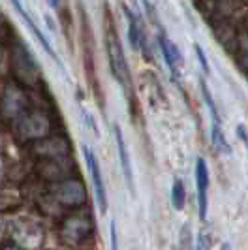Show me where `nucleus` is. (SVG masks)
Masks as SVG:
<instances>
[{"label":"nucleus","mask_w":248,"mask_h":250,"mask_svg":"<svg viewBox=\"0 0 248 250\" xmlns=\"http://www.w3.org/2000/svg\"><path fill=\"white\" fill-rule=\"evenodd\" d=\"M10 2H12L13 6H15V10L19 12V15L23 17V21H25L26 25L30 26V30H32V34H34V36L38 38V42H40V43L43 45V49L47 51V55H49L51 59H55V61H57V55H55V51H53V47H51V43H49V42H47V38L43 36L41 32H40V28H38L36 23L32 21V17H30V15H28V13L25 12V8H23V4H21V0H10ZM57 62H59V61H57Z\"/></svg>","instance_id":"obj_12"},{"label":"nucleus","mask_w":248,"mask_h":250,"mask_svg":"<svg viewBox=\"0 0 248 250\" xmlns=\"http://www.w3.org/2000/svg\"><path fill=\"white\" fill-rule=\"evenodd\" d=\"M105 43H107V57H109V66H111V72L115 75V79L123 85L124 92L128 94L130 98V92H132V77H130V68L126 62V57H124L123 45H121V40L115 34L113 26H109L107 30V38H105Z\"/></svg>","instance_id":"obj_2"},{"label":"nucleus","mask_w":248,"mask_h":250,"mask_svg":"<svg viewBox=\"0 0 248 250\" xmlns=\"http://www.w3.org/2000/svg\"><path fill=\"white\" fill-rule=\"evenodd\" d=\"M90 235V222L85 216H70L61 226V237L66 245H81Z\"/></svg>","instance_id":"obj_6"},{"label":"nucleus","mask_w":248,"mask_h":250,"mask_svg":"<svg viewBox=\"0 0 248 250\" xmlns=\"http://www.w3.org/2000/svg\"><path fill=\"white\" fill-rule=\"evenodd\" d=\"M12 72L15 75V81L23 87L34 88L41 83L40 66L23 43L12 45Z\"/></svg>","instance_id":"obj_1"},{"label":"nucleus","mask_w":248,"mask_h":250,"mask_svg":"<svg viewBox=\"0 0 248 250\" xmlns=\"http://www.w3.org/2000/svg\"><path fill=\"white\" fill-rule=\"evenodd\" d=\"M237 136L241 138V141L245 143V147L248 149V132H247V128H245V126H239V128H237Z\"/></svg>","instance_id":"obj_21"},{"label":"nucleus","mask_w":248,"mask_h":250,"mask_svg":"<svg viewBox=\"0 0 248 250\" xmlns=\"http://www.w3.org/2000/svg\"><path fill=\"white\" fill-rule=\"evenodd\" d=\"M211 139H212L214 149L218 150V152H222V154H229V152H231V147H229V143H227V139H226V136H224V132H222V125L212 123Z\"/></svg>","instance_id":"obj_14"},{"label":"nucleus","mask_w":248,"mask_h":250,"mask_svg":"<svg viewBox=\"0 0 248 250\" xmlns=\"http://www.w3.org/2000/svg\"><path fill=\"white\" fill-rule=\"evenodd\" d=\"M179 250H194V239H192V231H190V224L188 222L183 224V229H181Z\"/></svg>","instance_id":"obj_17"},{"label":"nucleus","mask_w":248,"mask_h":250,"mask_svg":"<svg viewBox=\"0 0 248 250\" xmlns=\"http://www.w3.org/2000/svg\"><path fill=\"white\" fill-rule=\"evenodd\" d=\"M196 250H212V237L207 229H201L196 241Z\"/></svg>","instance_id":"obj_18"},{"label":"nucleus","mask_w":248,"mask_h":250,"mask_svg":"<svg viewBox=\"0 0 248 250\" xmlns=\"http://www.w3.org/2000/svg\"><path fill=\"white\" fill-rule=\"evenodd\" d=\"M2 250H23V249H17V247H4Z\"/></svg>","instance_id":"obj_24"},{"label":"nucleus","mask_w":248,"mask_h":250,"mask_svg":"<svg viewBox=\"0 0 248 250\" xmlns=\"http://www.w3.org/2000/svg\"><path fill=\"white\" fill-rule=\"evenodd\" d=\"M55 198L62 205L77 209V207H83L87 203V190H85V185L81 181L66 179L55 187Z\"/></svg>","instance_id":"obj_5"},{"label":"nucleus","mask_w":248,"mask_h":250,"mask_svg":"<svg viewBox=\"0 0 248 250\" xmlns=\"http://www.w3.org/2000/svg\"><path fill=\"white\" fill-rule=\"evenodd\" d=\"M171 203L177 211H183L186 203V188L185 183L181 179H175L173 181V188H171Z\"/></svg>","instance_id":"obj_16"},{"label":"nucleus","mask_w":248,"mask_h":250,"mask_svg":"<svg viewBox=\"0 0 248 250\" xmlns=\"http://www.w3.org/2000/svg\"><path fill=\"white\" fill-rule=\"evenodd\" d=\"M124 13H126V23H128V38H130V43L134 49H141V40H143V30L137 23L136 15L130 12L126 6H124Z\"/></svg>","instance_id":"obj_13"},{"label":"nucleus","mask_w":248,"mask_h":250,"mask_svg":"<svg viewBox=\"0 0 248 250\" xmlns=\"http://www.w3.org/2000/svg\"><path fill=\"white\" fill-rule=\"evenodd\" d=\"M115 139H117V149H119V160H121V167H123V175L126 185L130 188V192H134V175H132V164H130V152L124 141L123 128L115 125Z\"/></svg>","instance_id":"obj_11"},{"label":"nucleus","mask_w":248,"mask_h":250,"mask_svg":"<svg viewBox=\"0 0 248 250\" xmlns=\"http://www.w3.org/2000/svg\"><path fill=\"white\" fill-rule=\"evenodd\" d=\"M196 53H198V59H199V64H201V70H203V74H211V68H209V62H207V59H205V53H203V49L199 47L198 43H196Z\"/></svg>","instance_id":"obj_19"},{"label":"nucleus","mask_w":248,"mask_h":250,"mask_svg":"<svg viewBox=\"0 0 248 250\" xmlns=\"http://www.w3.org/2000/svg\"><path fill=\"white\" fill-rule=\"evenodd\" d=\"M196 187H198V209L199 218H207V207H209V169L203 158H198L196 162Z\"/></svg>","instance_id":"obj_9"},{"label":"nucleus","mask_w":248,"mask_h":250,"mask_svg":"<svg viewBox=\"0 0 248 250\" xmlns=\"http://www.w3.org/2000/svg\"><path fill=\"white\" fill-rule=\"evenodd\" d=\"M158 45H160L164 61L167 64L169 72L173 74V77H177V75L181 74V66H183V55H181L179 47L165 34H162V32L158 34Z\"/></svg>","instance_id":"obj_10"},{"label":"nucleus","mask_w":248,"mask_h":250,"mask_svg":"<svg viewBox=\"0 0 248 250\" xmlns=\"http://www.w3.org/2000/svg\"><path fill=\"white\" fill-rule=\"evenodd\" d=\"M13 40H15V30H13L12 23L8 21V17L0 12V45L4 47H12Z\"/></svg>","instance_id":"obj_15"},{"label":"nucleus","mask_w":248,"mask_h":250,"mask_svg":"<svg viewBox=\"0 0 248 250\" xmlns=\"http://www.w3.org/2000/svg\"><path fill=\"white\" fill-rule=\"evenodd\" d=\"M51 8H59V0H49Z\"/></svg>","instance_id":"obj_23"},{"label":"nucleus","mask_w":248,"mask_h":250,"mask_svg":"<svg viewBox=\"0 0 248 250\" xmlns=\"http://www.w3.org/2000/svg\"><path fill=\"white\" fill-rule=\"evenodd\" d=\"M83 154H85V162L87 167L92 175V185H94V192H96V201H98L100 211L105 214L107 213V194H105V187H103V181H102V171H100V164L94 156V152L90 147L83 145Z\"/></svg>","instance_id":"obj_8"},{"label":"nucleus","mask_w":248,"mask_h":250,"mask_svg":"<svg viewBox=\"0 0 248 250\" xmlns=\"http://www.w3.org/2000/svg\"><path fill=\"white\" fill-rule=\"evenodd\" d=\"M17 134L25 141H36V139L47 138L51 132V121L47 119V115L36 109H28V111L13 123Z\"/></svg>","instance_id":"obj_4"},{"label":"nucleus","mask_w":248,"mask_h":250,"mask_svg":"<svg viewBox=\"0 0 248 250\" xmlns=\"http://www.w3.org/2000/svg\"><path fill=\"white\" fill-rule=\"evenodd\" d=\"M4 177H6V166H4V158L0 154V185L4 183Z\"/></svg>","instance_id":"obj_22"},{"label":"nucleus","mask_w":248,"mask_h":250,"mask_svg":"<svg viewBox=\"0 0 248 250\" xmlns=\"http://www.w3.org/2000/svg\"><path fill=\"white\" fill-rule=\"evenodd\" d=\"M34 152L40 158L49 160H68L70 143L66 138H41L34 141Z\"/></svg>","instance_id":"obj_7"},{"label":"nucleus","mask_w":248,"mask_h":250,"mask_svg":"<svg viewBox=\"0 0 248 250\" xmlns=\"http://www.w3.org/2000/svg\"><path fill=\"white\" fill-rule=\"evenodd\" d=\"M109 237H111V250H119V237H117V224L111 220V224H109Z\"/></svg>","instance_id":"obj_20"},{"label":"nucleus","mask_w":248,"mask_h":250,"mask_svg":"<svg viewBox=\"0 0 248 250\" xmlns=\"http://www.w3.org/2000/svg\"><path fill=\"white\" fill-rule=\"evenodd\" d=\"M28 109H30V102H28V96H26L23 85H19V83H10L8 87L4 88V94H2V100H0L2 117L13 125V123L19 121Z\"/></svg>","instance_id":"obj_3"}]
</instances>
